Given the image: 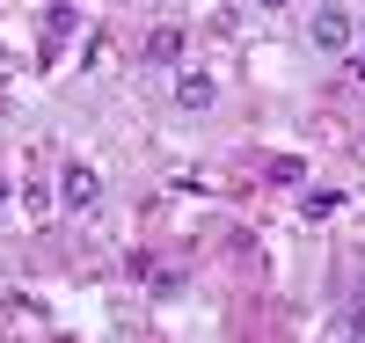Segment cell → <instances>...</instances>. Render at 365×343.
<instances>
[{"label":"cell","instance_id":"6da1fadb","mask_svg":"<svg viewBox=\"0 0 365 343\" xmlns=\"http://www.w3.org/2000/svg\"><path fill=\"white\" fill-rule=\"evenodd\" d=\"M58 198H66V212H96L103 205V175L96 168H66L58 175Z\"/></svg>","mask_w":365,"mask_h":343},{"label":"cell","instance_id":"7a4b0ae2","mask_svg":"<svg viewBox=\"0 0 365 343\" xmlns=\"http://www.w3.org/2000/svg\"><path fill=\"white\" fill-rule=\"evenodd\" d=\"M314 44H322V51H351V15H344V8H322V15H314Z\"/></svg>","mask_w":365,"mask_h":343},{"label":"cell","instance_id":"3957f363","mask_svg":"<svg viewBox=\"0 0 365 343\" xmlns=\"http://www.w3.org/2000/svg\"><path fill=\"white\" fill-rule=\"evenodd\" d=\"M175 103H182V110H212V81H205V73H182V81H175Z\"/></svg>","mask_w":365,"mask_h":343},{"label":"cell","instance_id":"277c9868","mask_svg":"<svg viewBox=\"0 0 365 343\" xmlns=\"http://www.w3.org/2000/svg\"><path fill=\"white\" fill-rule=\"evenodd\" d=\"M146 51H154V58H161V66H168V58L182 51V37H175V29H161V37H154V44H146Z\"/></svg>","mask_w":365,"mask_h":343},{"label":"cell","instance_id":"5b68a950","mask_svg":"<svg viewBox=\"0 0 365 343\" xmlns=\"http://www.w3.org/2000/svg\"><path fill=\"white\" fill-rule=\"evenodd\" d=\"M344 329H351V336H365V314H351V322H344Z\"/></svg>","mask_w":365,"mask_h":343},{"label":"cell","instance_id":"8992f818","mask_svg":"<svg viewBox=\"0 0 365 343\" xmlns=\"http://www.w3.org/2000/svg\"><path fill=\"white\" fill-rule=\"evenodd\" d=\"M256 8H292V0H256Z\"/></svg>","mask_w":365,"mask_h":343},{"label":"cell","instance_id":"52a82bcc","mask_svg":"<svg viewBox=\"0 0 365 343\" xmlns=\"http://www.w3.org/2000/svg\"><path fill=\"white\" fill-rule=\"evenodd\" d=\"M351 66H358V81H365V51H358V58H351Z\"/></svg>","mask_w":365,"mask_h":343}]
</instances>
